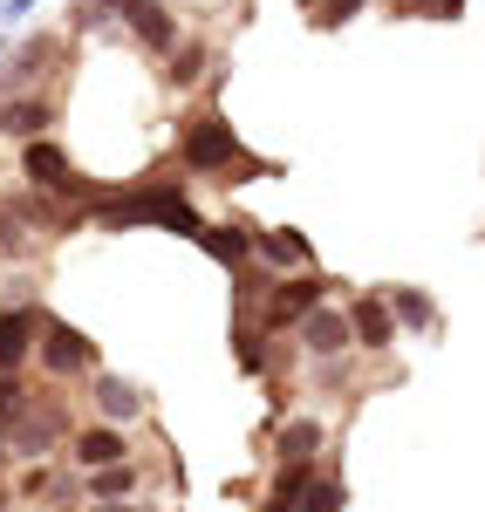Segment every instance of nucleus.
Returning a JSON list of instances; mask_svg holds the SVG:
<instances>
[{
	"instance_id": "obj_1",
	"label": "nucleus",
	"mask_w": 485,
	"mask_h": 512,
	"mask_svg": "<svg viewBox=\"0 0 485 512\" xmlns=\"http://www.w3.org/2000/svg\"><path fill=\"white\" fill-rule=\"evenodd\" d=\"M178 158H185V171H233V178H260V171H281V164L267 158H246L240 137H233V123L219 117V110H199V117L185 123V137H178Z\"/></svg>"
},
{
	"instance_id": "obj_2",
	"label": "nucleus",
	"mask_w": 485,
	"mask_h": 512,
	"mask_svg": "<svg viewBox=\"0 0 485 512\" xmlns=\"http://www.w3.org/2000/svg\"><path fill=\"white\" fill-rule=\"evenodd\" d=\"M21 178H28L41 198H89V185L76 178V158H69L62 144H48V137L21 144Z\"/></svg>"
},
{
	"instance_id": "obj_3",
	"label": "nucleus",
	"mask_w": 485,
	"mask_h": 512,
	"mask_svg": "<svg viewBox=\"0 0 485 512\" xmlns=\"http://www.w3.org/2000/svg\"><path fill=\"white\" fill-rule=\"evenodd\" d=\"M41 369L48 376H82V369H96V342L82 335V328H69V321L41 315Z\"/></svg>"
},
{
	"instance_id": "obj_4",
	"label": "nucleus",
	"mask_w": 485,
	"mask_h": 512,
	"mask_svg": "<svg viewBox=\"0 0 485 512\" xmlns=\"http://www.w3.org/2000/svg\"><path fill=\"white\" fill-rule=\"evenodd\" d=\"M110 14H123V28L144 41L151 55H171L178 48V21H171V7H158V0H103Z\"/></svg>"
},
{
	"instance_id": "obj_5",
	"label": "nucleus",
	"mask_w": 485,
	"mask_h": 512,
	"mask_svg": "<svg viewBox=\"0 0 485 512\" xmlns=\"http://www.w3.org/2000/svg\"><path fill=\"white\" fill-rule=\"evenodd\" d=\"M322 308V274H294L267 294V328H287V321H308Z\"/></svg>"
},
{
	"instance_id": "obj_6",
	"label": "nucleus",
	"mask_w": 485,
	"mask_h": 512,
	"mask_svg": "<svg viewBox=\"0 0 485 512\" xmlns=\"http://www.w3.org/2000/svg\"><path fill=\"white\" fill-rule=\"evenodd\" d=\"M349 328H356L363 349H390V342H397V308H390V294H356Z\"/></svg>"
},
{
	"instance_id": "obj_7",
	"label": "nucleus",
	"mask_w": 485,
	"mask_h": 512,
	"mask_svg": "<svg viewBox=\"0 0 485 512\" xmlns=\"http://www.w3.org/2000/svg\"><path fill=\"white\" fill-rule=\"evenodd\" d=\"M35 342H41V315L35 308H7V315H0V376L21 369V362L35 355Z\"/></svg>"
},
{
	"instance_id": "obj_8",
	"label": "nucleus",
	"mask_w": 485,
	"mask_h": 512,
	"mask_svg": "<svg viewBox=\"0 0 485 512\" xmlns=\"http://www.w3.org/2000/svg\"><path fill=\"white\" fill-rule=\"evenodd\" d=\"M349 342H356V328H349V315H335V308H315V315L301 321V349L322 355V362H335Z\"/></svg>"
},
{
	"instance_id": "obj_9",
	"label": "nucleus",
	"mask_w": 485,
	"mask_h": 512,
	"mask_svg": "<svg viewBox=\"0 0 485 512\" xmlns=\"http://www.w3.org/2000/svg\"><path fill=\"white\" fill-rule=\"evenodd\" d=\"M48 123H55V103H48V96H7V103H0V130L21 137V144L48 137Z\"/></svg>"
},
{
	"instance_id": "obj_10",
	"label": "nucleus",
	"mask_w": 485,
	"mask_h": 512,
	"mask_svg": "<svg viewBox=\"0 0 485 512\" xmlns=\"http://www.w3.org/2000/svg\"><path fill=\"white\" fill-rule=\"evenodd\" d=\"M130 458V444H123L117 424H89V431H76V465L82 472H110V465H123Z\"/></svg>"
},
{
	"instance_id": "obj_11",
	"label": "nucleus",
	"mask_w": 485,
	"mask_h": 512,
	"mask_svg": "<svg viewBox=\"0 0 485 512\" xmlns=\"http://www.w3.org/2000/svg\"><path fill=\"white\" fill-rule=\"evenodd\" d=\"M199 246L212 253V260H219V267H233V274H240L246 260H253V226H240V219H226V226H205Z\"/></svg>"
},
{
	"instance_id": "obj_12",
	"label": "nucleus",
	"mask_w": 485,
	"mask_h": 512,
	"mask_svg": "<svg viewBox=\"0 0 485 512\" xmlns=\"http://www.w3.org/2000/svg\"><path fill=\"white\" fill-rule=\"evenodd\" d=\"M55 431H62V424H55V410H28V403H21V410H14V431H7V444H14L21 458H41V451L55 444Z\"/></svg>"
},
{
	"instance_id": "obj_13",
	"label": "nucleus",
	"mask_w": 485,
	"mask_h": 512,
	"mask_svg": "<svg viewBox=\"0 0 485 512\" xmlns=\"http://www.w3.org/2000/svg\"><path fill=\"white\" fill-rule=\"evenodd\" d=\"M322 424H315V417H301V424H287L281 431V444H274V458H281V465H315V451H322Z\"/></svg>"
},
{
	"instance_id": "obj_14",
	"label": "nucleus",
	"mask_w": 485,
	"mask_h": 512,
	"mask_svg": "<svg viewBox=\"0 0 485 512\" xmlns=\"http://www.w3.org/2000/svg\"><path fill=\"white\" fill-rule=\"evenodd\" d=\"M96 410H103L110 424H123V417H137V410H144V390H137V383H123V376H96Z\"/></svg>"
},
{
	"instance_id": "obj_15",
	"label": "nucleus",
	"mask_w": 485,
	"mask_h": 512,
	"mask_svg": "<svg viewBox=\"0 0 485 512\" xmlns=\"http://www.w3.org/2000/svg\"><path fill=\"white\" fill-rule=\"evenodd\" d=\"M253 253H260V260H274V267H308V260H315L301 233H253Z\"/></svg>"
},
{
	"instance_id": "obj_16",
	"label": "nucleus",
	"mask_w": 485,
	"mask_h": 512,
	"mask_svg": "<svg viewBox=\"0 0 485 512\" xmlns=\"http://www.w3.org/2000/svg\"><path fill=\"white\" fill-rule=\"evenodd\" d=\"M390 308H397V321H404V328H431V321H438L431 294H417V287H390Z\"/></svg>"
},
{
	"instance_id": "obj_17",
	"label": "nucleus",
	"mask_w": 485,
	"mask_h": 512,
	"mask_svg": "<svg viewBox=\"0 0 485 512\" xmlns=\"http://www.w3.org/2000/svg\"><path fill=\"white\" fill-rule=\"evenodd\" d=\"M363 7H369V0H308V21H315L322 35H335V28H349Z\"/></svg>"
},
{
	"instance_id": "obj_18",
	"label": "nucleus",
	"mask_w": 485,
	"mask_h": 512,
	"mask_svg": "<svg viewBox=\"0 0 485 512\" xmlns=\"http://www.w3.org/2000/svg\"><path fill=\"white\" fill-rule=\"evenodd\" d=\"M130 485H137V472H130V465H110V472H89V492H96V499H110V506H123V492H130Z\"/></svg>"
},
{
	"instance_id": "obj_19",
	"label": "nucleus",
	"mask_w": 485,
	"mask_h": 512,
	"mask_svg": "<svg viewBox=\"0 0 485 512\" xmlns=\"http://www.w3.org/2000/svg\"><path fill=\"white\" fill-rule=\"evenodd\" d=\"M301 512H342V485H335V478H315L308 499H301Z\"/></svg>"
},
{
	"instance_id": "obj_20",
	"label": "nucleus",
	"mask_w": 485,
	"mask_h": 512,
	"mask_svg": "<svg viewBox=\"0 0 485 512\" xmlns=\"http://www.w3.org/2000/svg\"><path fill=\"white\" fill-rule=\"evenodd\" d=\"M205 62H212L205 48H178V69H171V82H199V76H205Z\"/></svg>"
},
{
	"instance_id": "obj_21",
	"label": "nucleus",
	"mask_w": 485,
	"mask_h": 512,
	"mask_svg": "<svg viewBox=\"0 0 485 512\" xmlns=\"http://www.w3.org/2000/svg\"><path fill=\"white\" fill-rule=\"evenodd\" d=\"M21 492H28V499H41V492H55V472H28V478H21Z\"/></svg>"
},
{
	"instance_id": "obj_22",
	"label": "nucleus",
	"mask_w": 485,
	"mask_h": 512,
	"mask_svg": "<svg viewBox=\"0 0 485 512\" xmlns=\"http://www.w3.org/2000/svg\"><path fill=\"white\" fill-rule=\"evenodd\" d=\"M41 0H0V21H21V14H35Z\"/></svg>"
},
{
	"instance_id": "obj_23",
	"label": "nucleus",
	"mask_w": 485,
	"mask_h": 512,
	"mask_svg": "<svg viewBox=\"0 0 485 512\" xmlns=\"http://www.w3.org/2000/svg\"><path fill=\"white\" fill-rule=\"evenodd\" d=\"M410 14H438V7H445V0H404Z\"/></svg>"
},
{
	"instance_id": "obj_24",
	"label": "nucleus",
	"mask_w": 485,
	"mask_h": 512,
	"mask_svg": "<svg viewBox=\"0 0 485 512\" xmlns=\"http://www.w3.org/2000/svg\"><path fill=\"white\" fill-rule=\"evenodd\" d=\"M96 512H137V506H96Z\"/></svg>"
}]
</instances>
